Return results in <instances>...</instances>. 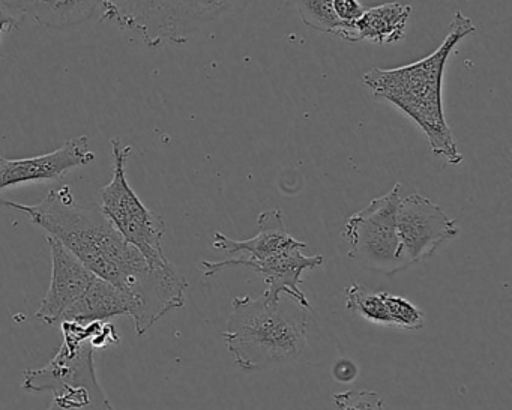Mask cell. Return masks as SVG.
Segmentation results:
<instances>
[{"instance_id":"4","label":"cell","mask_w":512,"mask_h":410,"mask_svg":"<svg viewBox=\"0 0 512 410\" xmlns=\"http://www.w3.org/2000/svg\"><path fill=\"white\" fill-rule=\"evenodd\" d=\"M235 0H100L101 20L133 32L146 46L164 43L182 46Z\"/></svg>"},{"instance_id":"7","label":"cell","mask_w":512,"mask_h":410,"mask_svg":"<svg viewBox=\"0 0 512 410\" xmlns=\"http://www.w3.org/2000/svg\"><path fill=\"white\" fill-rule=\"evenodd\" d=\"M401 184L371 200L346 221L341 236L349 244L347 256L370 271L394 275L406 269L400 256L397 209Z\"/></svg>"},{"instance_id":"18","label":"cell","mask_w":512,"mask_h":410,"mask_svg":"<svg viewBox=\"0 0 512 410\" xmlns=\"http://www.w3.org/2000/svg\"><path fill=\"white\" fill-rule=\"evenodd\" d=\"M380 296H382L392 326L409 329V331L424 328V313L416 305H413L409 299L386 292L380 293Z\"/></svg>"},{"instance_id":"20","label":"cell","mask_w":512,"mask_h":410,"mask_svg":"<svg viewBox=\"0 0 512 410\" xmlns=\"http://www.w3.org/2000/svg\"><path fill=\"white\" fill-rule=\"evenodd\" d=\"M332 5H334L335 16L346 28H353L365 11L359 0H332Z\"/></svg>"},{"instance_id":"2","label":"cell","mask_w":512,"mask_h":410,"mask_svg":"<svg viewBox=\"0 0 512 410\" xmlns=\"http://www.w3.org/2000/svg\"><path fill=\"white\" fill-rule=\"evenodd\" d=\"M475 32L472 20L463 13H457L445 40L430 56L392 70L373 68L362 77V82L374 97L388 101L409 116L424 131L433 154L451 166L461 164L463 155L458 151L443 112V76L455 46Z\"/></svg>"},{"instance_id":"6","label":"cell","mask_w":512,"mask_h":410,"mask_svg":"<svg viewBox=\"0 0 512 410\" xmlns=\"http://www.w3.org/2000/svg\"><path fill=\"white\" fill-rule=\"evenodd\" d=\"M23 389L52 392L55 403L68 409L115 410L98 383L94 347L89 341L77 343L64 338L55 358L43 368H29L23 374Z\"/></svg>"},{"instance_id":"16","label":"cell","mask_w":512,"mask_h":410,"mask_svg":"<svg viewBox=\"0 0 512 410\" xmlns=\"http://www.w3.org/2000/svg\"><path fill=\"white\" fill-rule=\"evenodd\" d=\"M302 23L323 34L337 35L349 43H356L355 28H346L335 16L332 0H290Z\"/></svg>"},{"instance_id":"13","label":"cell","mask_w":512,"mask_h":410,"mask_svg":"<svg viewBox=\"0 0 512 410\" xmlns=\"http://www.w3.org/2000/svg\"><path fill=\"white\" fill-rule=\"evenodd\" d=\"M11 13L29 17L40 26L65 31L94 16L100 0H0Z\"/></svg>"},{"instance_id":"23","label":"cell","mask_w":512,"mask_h":410,"mask_svg":"<svg viewBox=\"0 0 512 410\" xmlns=\"http://www.w3.org/2000/svg\"><path fill=\"white\" fill-rule=\"evenodd\" d=\"M47 410H77V409H68V407L59 406L58 403H55V401H53L52 406H50L49 409H47Z\"/></svg>"},{"instance_id":"3","label":"cell","mask_w":512,"mask_h":410,"mask_svg":"<svg viewBox=\"0 0 512 410\" xmlns=\"http://www.w3.org/2000/svg\"><path fill=\"white\" fill-rule=\"evenodd\" d=\"M284 301L286 296L271 301L265 293L233 299L223 338L242 370H265L301 358L308 343V310L293 299Z\"/></svg>"},{"instance_id":"1","label":"cell","mask_w":512,"mask_h":410,"mask_svg":"<svg viewBox=\"0 0 512 410\" xmlns=\"http://www.w3.org/2000/svg\"><path fill=\"white\" fill-rule=\"evenodd\" d=\"M0 206L28 215L31 223L61 242L89 271L130 296L136 307L137 334H146L167 313L184 307L188 284L172 263H149L122 238L100 206L80 205L67 185L50 191L37 205L0 197Z\"/></svg>"},{"instance_id":"11","label":"cell","mask_w":512,"mask_h":410,"mask_svg":"<svg viewBox=\"0 0 512 410\" xmlns=\"http://www.w3.org/2000/svg\"><path fill=\"white\" fill-rule=\"evenodd\" d=\"M47 242L52 253V280L35 317L47 325H56L62 322L64 314L82 298L97 275L89 271L61 242L50 236H47Z\"/></svg>"},{"instance_id":"19","label":"cell","mask_w":512,"mask_h":410,"mask_svg":"<svg viewBox=\"0 0 512 410\" xmlns=\"http://www.w3.org/2000/svg\"><path fill=\"white\" fill-rule=\"evenodd\" d=\"M338 410H385L383 398L374 391H344L332 395Z\"/></svg>"},{"instance_id":"8","label":"cell","mask_w":512,"mask_h":410,"mask_svg":"<svg viewBox=\"0 0 512 410\" xmlns=\"http://www.w3.org/2000/svg\"><path fill=\"white\" fill-rule=\"evenodd\" d=\"M400 256L406 268L433 256L458 235L457 221L421 194L400 199L397 209Z\"/></svg>"},{"instance_id":"21","label":"cell","mask_w":512,"mask_h":410,"mask_svg":"<svg viewBox=\"0 0 512 410\" xmlns=\"http://www.w3.org/2000/svg\"><path fill=\"white\" fill-rule=\"evenodd\" d=\"M22 20V17L16 16L4 4H0V37L5 32L17 31L22 25ZM0 58H2V52H0Z\"/></svg>"},{"instance_id":"12","label":"cell","mask_w":512,"mask_h":410,"mask_svg":"<svg viewBox=\"0 0 512 410\" xmlns=\"http://www.w3.org/2000/svg\"><path fill=\"white\" fill-rule=\"evenodd\" d=\"M259 232L254 238L247 241H235L227 238L223 233H215V250L227 251L230 256H244L247 259L262 260L266 257L277 256V254L286 253V251L301 248L305 250L308 247L305 242L298 241L290 235L284 221L283 212L280 209H269L262 212L257 220Z\"/></svg>"},{"instance_id":"22","label":"cell","mask_w":512,"mask_h":410,"mask_svg":"<svg viewBox=\"0 0 512 410\" xmlns=\"http://www.w3.org/2000/svg\"><path fill=\"white\" fill-rule=\"evenodd\" d=\"M332 373H334V377L338 382H352L356 374H358V368H356L353 362L347 361V359H341V361L335 364Z\"/></svg>"},{"instance_id":"10","label":"cell","mask_w":512,"mask_h":410,"mask_svg":"<svg viewBox=\"0 0 512 410\" xmlns=\"http://www.w3.org/2000/svg\"><path fill=\"white\" fill-rule=\"evenodd\" d=\"M94 160L88 136L68 140L61 148L40 157L10 160L0 155V191L26 182L59 181L71 170L89 166Z\"/></svg>"},{"instance_id":"15","label":"cell","mask_w":512,"mask_h":410,"mask_svg":"<svg viewBox=\"0 0 512 410\" xmlns=\"http://www.w3.org/2000/svg\"><path fill=\"white\" fill-rule=\"evenodd\" d=\"M410 16H412V7L398 4V2H389V4L365 10L361 19L353 25L356 43L371 41L380 46L398 43L406 37Z\"/></svg>"},{"instance_id":"14","label":"cell","mask_w":512,"mask_h":410,"mask_svg":"<svg viewBox=\"0 0 512 410\" xmlns=\"http://www.w3.org/2000/svg\"><path fill=\"white\" fill-rule=\"evenodd\" d=\"M134 308L136 307L130 296L125 295L109 281L97 277L92 281L89 289L83 293L82 298L64 314L62 322L67 320L80 323L95 322V320L107 322L110 317H133Z\"/></svg>"},{"instance_id":"9","label":"cell","mask_w":512,"mask_h":410,"mask_svg":"<svg viewBox=\"0 0 512 410\" xmlns=\"http://www.w3.org/2000/svg\"><path fill=\"white\" fill-rule=\"evenodd\" d=\"M325 263V257L304 256L301 248L277 254V256L266 257L262 260L247 259L244 256L229 257L220 262H209L203 260L202 266L205 269V277L217 274L226 268H248L259 272L265 277V295L271 301H278L281 296H289L293 301L298 302L305 310L313 311L310 301L301 290L302 274L307 269H316Z\"/></svg>"},{"instance_id":"17","label":"cell","mask_w":512,"mask_h":410,"mask_svg":"<svg viewBox=\"0 0 512 410\" xmlns=\"http://www.w3.org/2000/svg\"><path fill=\"white\" fill-rule=\"evenodd\" d=\"M346 293V310L359 314L370 322L392 326L380 293L371 292L367 287L358 283H353Z\"/></svg>"},{"instance_id":"5","label":"cell","mask_w":512,"mask_h":410,"mask_svg":"<svg viewBox=\"0 0 512 410\" xmlns=\"http://www.w3.org/2000/svg\"><path fill=\"white\" fill-rule=\"evenodd\" d=\"M113 178L101 190V211L116 227L122 238L133 245L149 263L155 266L169 265L164 256L163 241L166 223L158 212L146 208L127 181V161L133 146L112 139Z\"/></svg>"}]
</instances>
